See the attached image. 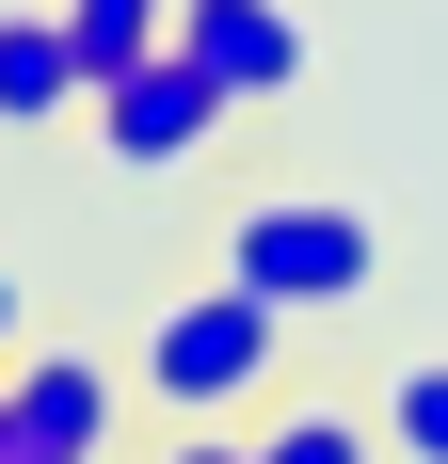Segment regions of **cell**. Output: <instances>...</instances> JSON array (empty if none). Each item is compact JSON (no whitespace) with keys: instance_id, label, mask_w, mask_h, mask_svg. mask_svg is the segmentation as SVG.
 Wrapping results in <instances>:
<instances>
[{"instance_id":"1","label":"cell","mask_w":448,"mask_h":464,"mask_svg":"<svg viewBox=\"0 0 448 464\" xmlns=\"http://www.w3.org/2000/svg\"><path fill=\"white\" fill-rule=\"evenodd\" d=\"M224 273L257 288L272 321H353L385 288V225L353 192H257V208H224Z\"/></svg>"},{"instance_id":"2","label":"cell","mask_w":448,"mask_h":464,"mask_svg":"<svg viewBox=\"0 0 448 464\" xmlns=\"http://www.w3.org/2000/svg\"><path fill=\"white\" fill-rule=\"evenodd\" d=\"M272 369H288V321H272L240 273L177 288V304L144 321V401H161V417H240Z\"/></svg>"},{"instance_id":"3","label":"cell","mask_w":448,"mask_h":464,"mask_svg":"<svg viewBox=\"0 0 448 464\" xmlns=\"http://www.w3.org/2000/svg\"><path fill=\"white\" fill-rule=\"evenodd\" d=\"M81 112H96V144H112V177H192V160H209V144L240 129V96H224L209 64L177 48V33L144 48V64H112V81H96Z\"/></svg>"},{"instance_id":"4","label":"cell","mask_w":448,"mask_h":464,"mask_svg":"<svg viewBox=\"0 0 448 464\" xmlns=\"http://www.w3.org/2000/svg\"><path fill=\"white\" fill-rule=\"evenodd\" d=\"M177 48L240 96V112H272V96L305 81V16H288V0H177Z\"/></svg>"},{"instance_id":"5","label":"cell","mask_w":448,"mask_h":464,"mask_svg":"<svg viewBox=\"0 0 448 464\" xmlns=\"http://www.w3.org/2000/svg\"><path fill=\"white\" fill-rule=\"evenodd\" d=\"M0 401H16V449H64V464H96V449H112V417H129V384L96 369V353H16Z\"/></svg>"},{"instance_id":"6","label":"cell","mask_w":448,"mask_h":464,"mask_svg":"<svg viewBox=\"0 0 448 464\" xmlns=\"http://www.w3.org/2000/svg\"><path fill=\"white\" fill-rule=\"evenodd\" d=\"M81 112V48L48 0H0V129H64Z\"/></svg>"},{"instance_id":"7","label":"cell","mask_w":448,"mask_h":464,"mask_svg":"<svg viewBox=\"0 0 448 464\" xmlns=\"http://www.w3.org/2000/svg\"><path fill=\"white\" fill-rule=\"evenodd\" d=\"M48 16H64V48H81V96L112 81V64H144L161 33H177V0H48Z\"/></svg>"},{"instance_id":"8","label":"cell","mask_w":448,"mask_h":464,"mask_svg":"<svg viewBox=\"0 0 448 464\" xmlns=\"http://www.w3.org/2000/svg\"><path fill=\"white\" fill-rule=\"evenodd\" d=\"M257 464H385V417H368V401H288V417L257 432Z\"/></svg>"},{"instance_id":"9","label":"cell","mask_w":448,"mask_h":464,"mask_svg":"<svg viewBox=\"0 0 448 464\" xmlns=\"http://www.w3.org/2000/svg\"><path fill=\"white\" fill-rule=\"evenodd\" d=\"M368 417H385V464H448V353H401Z\"/></svg>"},{"instance_id":"10","label":"cell","mask_w":448,"mask_h":464,"mask_svg":"<svg viewBox=\"0 0 448 464\" xmlns=\"http://www.w3.org/2000/svg\"><path fill=\"white\" fill-rule=\"evenodd\" d=\"M161 464H257V432H224V417H177V449Z\"/></svg>"},{"instance_id":"11","label":"cell","mask_w":448,"mask_h":464,"mask_svg":"<svg viewBox=\"0 0 448 464\" xmlns=\"http://www.w3.org/2000/svg\"><path fill=\"white\" fill-rule=\"evenodd\" d=\"M0 353H16V273H0Z\"/></svg>"},{"instance_id":"12","label":"cell","mask_w":448,"mask_h":464,"mask_svg":"<svg viewBox=\"0 0 448 464\" xmlns=\"http://www.w3.org/2000/svg\"><path fill=\"white\" fill-rule=\"evenodd\" d=\"M0 464H64V449H0Z\"/></svg>"}]
</instances>
